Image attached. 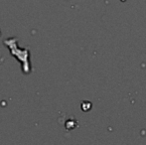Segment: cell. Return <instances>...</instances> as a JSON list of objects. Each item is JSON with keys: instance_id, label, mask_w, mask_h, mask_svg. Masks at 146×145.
<instances>
[{"instance_id": "6da1fadb", "label": "cell", "mask_w": 146, "mask_h": 145, "mask_svg": "<svg viewBox=\"0 0 146 145\" xmlns=\"http://www.w3.org/2000/svg\"><path fill=\"white\" fill-rule=\"evenodd\" d=\"M17 41L18 40L16 38L5 39V40H4V45L9 49L12 56H14L16 60H18L21 63L23 73L28 75V73H30L31 71H32V68H31L30 62H29V57H30L29 50H28V49L19 48Z\"/></svg>"}]
</instances>
